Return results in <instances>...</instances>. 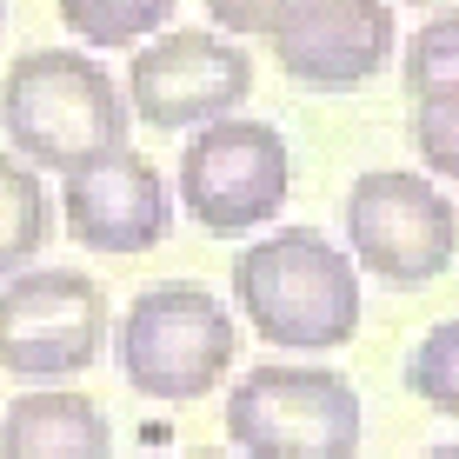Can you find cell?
<instances>
[{
  "mask_svg": "<svg viewBox=\"0 0 459 459\" xmlns=\"http://www.w3.org/2000/svg\"><path fill=\"white\" fill-rule=\"evenodd\" d=\"M253 93V60L213 27H173V34L147 40L126 67V114L147 126H213L233 120Z\"/></svg>",
  "mask_w": 459,
  "mask_h": 459,
  "instance_id": "cell-8",
  "label": "cell"
},
{
  "mask_svg": "<svg viewBox=\"0 0 459 459\" xmlns=\"http://www.w3.org/2000/svg\"><path fill=\"white\" fill-rule=\"evenodd\" d=\"M173 13V0H60V21L87 47H134Z\"/></svg>",
  "mask_w": 459,
  "mask_h": 459,
  "instance_id": "cell-13",
  "label": "cell"
},
{
  "mask_svg": "<svg viewBox=\"0 0 459 459\" xmlns=\"http://www.w3.org/2000/svg\"><path fill=\"white\" fill-rule=\"evenodd\" d=\"M0 13H7V0H0Z\"/></svg>",
  "mask_w": 459,
  "mask_h": 459,
  "instance_id": "cell-21",
  "label": "cell"
},
{
  "mask_svg": "<svg viewBox=\"0 0 459 459\" xmlns=\"http://www.w3.org/2000/svg\"><path fill=\"white\" fill-rule=\"evenodd\" d=\"M400 47L386 0H273L266 13V54L299 87L346 93L367 87Z\"/></svg>",
  "mask_w": 459,
  "mask_h": 459,
  "instance_id": "cell-9",
  "label": "cell"
},
{
  "mask_svg": "<svg viewBox=\"0 0 459 459\" xmlns=\"http://www.w3.org/2000/svg\"><path fill=\"white\" fill-rule=\"evenodd\" d=\"M0 459H114V426L87 393L34 386L0 413Z\"/></svg>",
  "mask_w": 459,
  "mask_h": 459,
  "instance_id": "cell-11",
  "label": "cell"
},
{
  "mask_svg": "<svg viewBox=\"0 0 459 459\" xmlns=\"http://www.w3.org/2000/svg\"><path fill=\"white\" fill-rule=\"evenodd\" d=\"M420 459H459V446H433V453H420Z\"/></svg>",
  "mask_w": 459,
  "mask_h": 459,
  "instance_id": "cell-18",
  "label": "cell"
},
{
  "mask_svg": "<svg viewBox=\"0 0 459 459\" xmlns=\"http://www.w3.org/2000/svg\"><path fill=\"white\" fill-rule=\"evenodd\" d=\"M346 260L386 287H426L459 260V207L426 173L373 167L346 186Z\"/></svg>",
  "mask_w": 459,
  "mask_h": 459,
  "instance_id": "cell-5",
  "label": "cell"
},
{
  "mask_svg": "<svg viewBox=\"0 0 459 459\" xmlns=\"http://www.w3.org/2000/svg\"><path fill=\"white\" fill-rule=\"evenodd\" d=\"M406 386H413L433 413L459 420V320H439L433 333L413 346V359H406Z\"/></svg>",
  "mask_w": 459,
  "mask_h": 459,
  "instance_id": "cell-15",
  "label": "cell"
},
{
  "mask_svg": "<svg viewBox=\"0 0 459 459\" xmlns=\"http://www.w3.org/2000/svg\"><path fill=\"white\" fill-rule=\"evenodd\" d=\"M359 433L367 406L333 367H253L227 386V439L240 459H353Z\"/></svg>",
  "mask_w": 459,
  "mask_h": 459,
  "instance_id": "cell-4",
  "label": "cell"
},
{
  "mask_svg": "<svg viewBox=\"0 0 459 459\" xmlns=\"http://www.w3.org/2000/svg\"><path fill=\"white\" fill-rule=\"evenodd\" d=\"M233 299L287 353H333L359 333V266L313 227L260 233L233 260Z\"/></svg>",
  "mask_w": 459,
  "mask_h": 459,
  "instance_id": "cell-1",
  "label": "cell"
},
{
  "mask_svg": "<svg viewBox=\"0 0 459 459\" xmlns=\"http://www.w3.org/2000/svg\"><path fill=\"white\" fill-rule=\"evenodd\" d=\"M186 459H233V453H186Z\"/></svg>",
  "mask_w": 459,
  "mask_h": 459,
  "instance_id": "cell-19",
  "label": "cell"
},
{
  "mask_svg": "<svg viewBox=\"0 0 459 459\" xmlns=\"http://www.w3.org/2000/svg\"><path fill=\"white\" fill-rule=\"evenodd\" d=\"M47 227H54V213H47L40 173L13 153H0V280L34 266V253L47 247Z\"/></svg>",
  "mask_w": 459,
  "mask_h": 459,
  "instance_id": "cell-12",
  "label": "cell"
},
{
  "mask_svg": "<svg viewBox=\"0 0 459 459\" xmlns=\"http://www.w3.org/2000/svg\"><path fill=\"white\" fill-rule=\"evenodd\" d=\"M406 93H459V13H433L413 40H406Z\"/></svg>",
  "mask_w": 459,
  "mask_h": 459,
  "instance_id": "cell-14",
  "label": "cell"
},
{
  "mask_svg": "<svg viewBox=\"0 0 459 459\" xmlns=\"http://www.w3.org/2000/svg\"><path fill=\"white\" fill-rule=\"evenodd\" d=\"M60 220L87 253H147L173 233V194L147 153L114 147L60 180Z\"/></svg>",
  "mask_w": 459,
  "mask_h": 459,
  "instance_id": "cell-10",
  "label": "cell"
},
{
  "mask_svg": "<svg viewBox=\"0 0 459 459\" xmlns=\"http://www.w3.org/2000/svg\"><path fill=\"white\" fill-rule=\"evenodd\" d=\"M413 7H446V0H413Z\"/></svg>",
  "mask_w": 459,
  "mask_h": 459,
  "instance_id": "cell-20",
  "label": "cell"
},
{
  "mask_svg": "<svg viewBox=\"0 0 459 459\" xmlns=\"http://www.w3.org/2000/svg\"><path fill=\"white\" fill-rule=\"evenodd\" d=\"M207 13H213L220 34H266L273 0H207Z\"/></svg>",
  "mask_w": 459,
  "mask_h": 459,
  "instance_id": "cell-17",
  "label": "cell"
},
{
  "mask_svg": "<svg viewBox=\"0 0 459 459\" xmlns=\"http://www.w3.org/2000/svg\"><path fill=\"white\" fill-rule=\"evenodd\" d=\"M293 194V153L287 134L266 120H213L180 153V207L213 233L240 240L266 227Z\"/></svg>",
  "mask_w": 459,
  "mask_h": 459,
  "instance_id": "cell-6",
  "label": "cell"
},
{
  "mask_svg": "<svg viewBox=\"0 0 459 459\" xmlns=\"http://www.w3.org/2000/svg\"><path fill=\"white\" fill-rule=\"evenodd\" d=\"M126 93L67 47H34L0 74V134L13 140V160L74 173L100 153L126 147Z\"/></svg>",
  "mask_w": 459,
  "mask_h": 459,
  "instance_id": "cell-2",
  "label": "cell"
},
{
  "mask_svg": "<svg viewBox=\"0 0 459 459\" xmlns=\"http://www.w3.org/2000/svg\"><path fill=\"white\" fill-rule=\"evenodd\" d=\"M413 147H420L426 173L459 180V93H426V100H413Z\"/></svg>",
  "mask_w": 459,
  "mask_h": 459,
  "instance_id": "cell-16",
  "label": "cell"
},
{
  "mask_svg": "<svg viewBox=\"0 0 459 459\" xmlns=\"http://www.w3.org/2000/svg\"><path fill=\"white\" fill-rule=\"evenodd\" d=\"M233 353H240L233 313L207 287H147V293H134V307L114 326L120 379L167 406L207 400L227 379Z\"/></svg>",
  "mask_w": 459,
  "mask_h": 459,
  "instance_id": "cell-3",
  "label": "cell"
},
{
  "mask_svg": "<svg viewBox=\"0 0 459 459\" xmlns=\"http://www.w3.org/2000/svg\"><path fill=\"white\" fill-rule=\"evenodd\" d=\"M107 353V293L81 266H27L0 280V373L74 379Z\"/></svg>",
  "mask_w": 459,
  "mask_h": 459,
  "instance_id": "cell-7",
  "label": "cell"
}]
</instances>
